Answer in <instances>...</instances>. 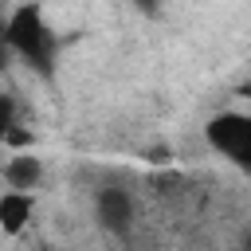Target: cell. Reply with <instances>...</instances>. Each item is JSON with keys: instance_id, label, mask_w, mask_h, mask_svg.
<instances>
[{"instance_id": "6da1fadb", "label": "cell", "mask_w": 251, "mask_h": 251, "mask_svg": "<svg viewBox=\"0 0 251 251\" xmlns=\"http://www.w3.org/2000/svg\"><path fill=\"white\" fill-rule=\"evenodd\" d=\"M4 35L12 43V51L20 59H27V67H35L43 78H51V63H55V35L39 12V4H20L8 24H4Z\"/></svg>"}, {"instance_id": "7a4b0ae2", "label": "cell", "mask_w": 251, "mask_h": 251, "mask_svg": "<svg viewBox=\"0 0 251 251\" xmlns=\"http://www.w3.org/2000/svg\"><path fill=\"white\" fill-rule=\"evenodd\" d=\"M204 137L212 149H220L231 165H239L251 176V114H216L204 126Z\"/></svg>"}, {"instance_id": "3957f363", "label": "cell", "mask_w": 251, "mask_h": 251, "mask_svg": "<svg viewBox=\"0 0 251 251\" xmlns=\"http://www.w3.org/2000/svg\"><path fill=\"white\" fill-rule=\"evenodd\" d=\"M94 216L106 231L114 235H126L133 227V196L126 188H98L94 196Z\"/></svg>"}, {"instance_id": "277c9868", "label": "cell", "mask_w": 251, "mask_h": 251, "mask_svg": "<svg viewBox=\"0 0 251 251\" xmlns=\"http://www.w3.org/2000/svg\"><path fill=\"white\" fill-rule=\"evenodd\" d=\"M4 180H8L16 192H31V188L43 180V161H39L31 149H20L16 157H8V165H4Z\"/></svg>"}, {"instance_id": "5b68a950", "label": "cell", "mask_w": 251, "mask_h": 251, "mask_svg": "<svg viewBox=\"0 0 251 251\" xmlns=\"http://www.w3.org/2000/svg\"><path fill=\"white\" fill-rule=\"evenodd\" d=\"M31 212H35V200H31V192H4L0 196V231H8V235H20L24 227H27V220H31Z\"/></svg>"}, {"instance_id": "8992f818", "label": "cell", "mask_w": 251, "mask_h": 251, "mask_svg": "<svg viewBox=\"0 0 251 251\" xmlns=\"http://www.w3.org/2000/svg\"><path fill=\"white\" fill-rule=\"evenodd\" d=\"M12 126H16V98L0 90V137H4Z\"/></svg>"}, {"instance_id": "52a82bcc", "label": "cell", "mask_w": 251, "mask_h": 251, "mask_svg": "<svg viewBox=\"0 0 251 251\" xmlns=\"http://www.w3.org/2000/svg\"><path fill=\"white\" fill-rule=\"evenodd\" d=\"M0 141H8V145H16V149H31V133H27V129H20V126H12Z\"/></svg>"}, {"instance_id": "ba28073f", "label": "cell", "mask_w": 251, "mask_h": 251, "mask_svg": "<svg viewBox=\"0 0 251 251\" xmlns=\"http://www.w3.org/2000/svg\"><path fill=\"white\" fill-rule=\"evenodd\" d=\"M145 161H149V165H169L173 153H169V145H149V149H145Z\"/></svg>"}, {"instance_id": "9c48e42d", "label": "cell", "mask_w": 251, "mask_h": 251, "mask_svg": "<svg viewBox=\"0 0 251 251\" xmlns=\"http://www.w3.org/2000/svg\"><path fill=\"white\" fill-rule=\"evenodd\" d=\"M133 8L145 12V16H157V12H161V0H133Z\"/></svg>"}, {"instance_id": "30bf717a", "label": "cell", "mask_w": 251, "mask_h": 251, "mask_svg": "<svg viewBox=\"0 0 251 251\" xmlns=\"http://www.w3.org/2000/svg\"><path fill=\"white\" fill-rule=\"evenodd\" d=\"M243 251H251V235H247V239H243Z\"/></svg>"}]
</instances>
